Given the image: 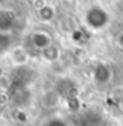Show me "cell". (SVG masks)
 I'll use <instances>...</instances> for the list:
<instances>
[{"label":"cell","mask_w":123,"mask_h":126,"mask_svg":"<svg viewBox=\"0 0 123 126\" xmlns=\"http://www.w3.org/2000/svg\"><path fill=\"white\" fill-rule=\"evenodd\" d=\"M60 98H61V94L58 93V92L50 90V92H48L45 96H44L42 105L45 108H54V106H57V105H58Z\"/></svg>","instance_id":"cell-4"},{"label":"cell","mask_w":123,"mask_h":126,"mask_svg":"<svg viewBox=\"0 0 123 126\" xmlns=\"http://www.w3.org/2000/svg\"><path fill=\"white\" fill-rule=\"evenodd\" d=\"M11 45V37L5 33H0V54L4 53Z\"/></svg>","instance_id":"cell-9"},{"label":"cell","mask_w":123,"mask_h":126,"mask_svg":"<svg viewBox=\"0 0 123 126\" xmlns=\"http://www.w3.org/2000/svg\"><path fill=\"white\" fill-rule=\"evenodd\" d=\"M48 126H65V124L60 120H53V121H50L49 124H48Z\"/></svg>","instance_id":"cell-13"},{"label":"cell","mask_w":123,"mask_h":126,"mask_svg":"<svg viewBox=\"0 0 123 126\" xmlns=\"http://www.w3.org/2000/svg\"><path fill=\"white\" fill-rule=\"evenodd\" d=\"M32 41H33V45L36 48H40V49H46L48 47H50V37L46 35V33H42V32H37L32 36Z\"/></svg>","instance_id":"cell-3"},{"label":"cell","mask_w":123,"mask_h":126,"mask_svg":"<svg viewBox=\"0 0 123 126\" xmlns=\"http://www.w3.org/2000/svg\"><path fill=\"white\" fill-rule=\"evenodd\" d=\"M122 109H123V102H122Z\"/></svg>","instance_id":"cell-15"},{"label":"cell","mask_w":123,"mask_h":126,"mask_svg":"<svg viewBox=\"0 0 123 126\" xmlns=\"http://www.w3.org/2000/svg\"><path fill=\"white\" fill-rule=\"evenodd\" d=\"M42 56H44V59L48 60V61H56L60 56V50L57 47L50 45V47H48L46 49L42 50Z\"/></svg>","instance_id":"cell-7"},{"label":"cell","mask_w":123,"mask_h":126,"mask_svg":"<svg viewBox=\"0 0 123 126\" xmlns=\"http://www.w3.org/2000/svg\"><path fill=\"white\" fill-rule=\"evenodd\" d=\"M118 43H119V45L123 48V32H122L121 35H119V37H118Z\"/></svg>","instance_id":"cell-14"},{"label":"cell","mask_w":123,"mask_h":126,"mask_svg":"<svg viewBox=\"0 0 123 126\" xmlns=\"http://www.w3.org/2000/svg\"><path fill=\"white\" fill-rule=\"evenodd\" d=\"M16 15L9 9H0V33H5L15 25Z\"/></svg>","instance_id":"cell-2"},{"label":"cell","mask_w":123,"mask_h":126,"mask_svg":"<svg viewBox=\"0 0 123 126\" xmlns=\"http://www.w3.org/2000/svg\"><path fill=\"white\" fill-rule=\"evenodd\" d=\"M111 77V72L106 65H99L97 66L94 72V78L98 81V82H107Z\"/></svg>","instance_id":"cell-6"},{"label":"cell","mask_w":123,"mask_h":126,"mask_svg":"<svg viewBox=\"0 0 123 126\" xmlns=\"http://www.w3.org/2000/svg\"><path fill=\"white\" fill-rule=\"evenodd\" d=\"M28 74H29V69H27V68H21V69H19L17 72H16V74H15L13 81H12L13 86L21 88L23 85H25V82L29 80Z\"/></svg>","instance_id":"cell-5"},{"label":"cell","mask_w":123,"mask_h":126,"mask_svg":"<svg viewBox=\"0 0 123 126\" xmlns=\"http://www.w3.org/2000/svg\"><path fill=\"white\" fill-rule=\"evenodd\" d=\"M77 102H78L77 98H69V109H71V110H77L78 106H80Z\"/></svg>","instance_id":"cell-12"},{"label":"cell","mask_w":123,"mask_h":126,"mask_svg":"<svg viewBox=\"0 0 123 126\" xmlns=\"http://www.w3.org/2000/svg\"><path fill=\"white\" fill-rule=\"evenodd\" d=\"M13 59H15L16 63L24 64L27 61V59H28V56H27V52L23 48H17L15 52H13Z\"/></svg>","instance_id":"cell-10"},{"label":"cell","mask_w":123,"mask_h":126,"mask_svg":"<svg viewBox=\"0 0 123 126\" xmlns=\"http://www.w3.org/2000/svg\"><path fill=\"white\" fill-rule=\"evenodd\" d=\"M39 16H40L41 20H50V19H53V16H54V11H53L52 7L45 5L44 8H41L39 11Z\"/></svg>","instance_id":"cell-8"},{"label":"cell","mask_w":123,"mask_h":126,"mask_svg":"<svg viewBox=\"0 0 123 126\" xmlns=\"http://www.w3.org/2000/svg\"><path fill=\"white\" fill-rule=\"evenodd\" d=\"M112 98L117 102H119V104H122L123 102V89L122 88H118V89H115L112 92Z\"/></svg>","instance_id":"cell-11"},{"label":"cell","mask_w":123,"mask_h":126,"mask_svg":"<svg viewBox=\"0 0 123 126\" xmlns=\"http://www.w3.org/2000/svg\"><path fill=\"white\" fill-rule=\"evenodd\" d=\"M109 20V15L107 12L105 11L103 8H99V7H93L90 8L86 13V23L89 27L94 29H99L102 27L106 25Z\"/></svg>","instance_id":"cell-1"}]
</instances>
